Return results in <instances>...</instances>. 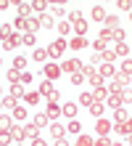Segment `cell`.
Here are the masks:
<instances>
[{
	"instance_id": "f6af8a7d",
	"label": "cell",
	"mask_w": 132,
	"mask_h": 146,
	"mask_svg": "<svg viewBox=\"0 0 132 146\" xmlns=\"http://www.w3.org/2000/svg\"><path fill=\"white\" fill-rule=\"evenodd\" d=\"M13 117H16V119H26V109H24V106H16V109H13Z\"/></svg>"
},
{
	"instance_id": "f5cc1de1",
	"label": "cell",
	"mask_w": 132,
	"mask_h": 146,
	"mask_svg": "<svg viewBox=\"0 0 132 146\" xmlns=\"http://www.w3.org/2000/svg\"><path fill=\"white\" fill-rule=\"evenodd\" d=\"M100 61V53H90V64H98Z\"/></svg>"
},
{
	"instance_id": "5b68a950",
	"label": "cell",
	"mask_w": 132,
	"mask_h": 146,
	"mask_svg": "<svg viewBox=\"0 0 132 146\" xmlns=\"http://www.w3.org/2000/svg\"><path fill=\"white\" fill-rule=\"evenodd\" d=\"M40 93H42L48 101H58V90L53 88V80H45V82H42V85H40Z\"/></svg>"
},
{
	"instance_id": "8992f818",
	"label": "cell",
	"mask_w": 132,
	"mask_h": 146,
	"mask_svg": "<svg viewBox=\"0 0 132 146\" xmlns=\"http://www.w3.org/2000/svg\"><path fill=\"white\" fill-rule=\"evenodd\" d=\"M82 66H85V64H79L77 58H66V61L61 64V72H66V74H77V72H82Z\"/></svg>"
},
{
	"instance_id": "8fae6325",
	"label": "cell",
	"mask_w": 132,
	"mask_h": 146,
	"mask_svg": "<svg viewBox=\"0 0 132 146\" xmlns=\"http://www.w3.org/2000/svg\"><path fill=\"white\" fill-rule=\"evenodd\" d=\"M106 16H108V13H106L103 5H93V11H90V19L93 21H106Z\"/></svg>"
},
{
	"instance_id": "74e56055",
	"label": "cell",
	"mask_w": 132,
	"mask_h": 146,
	"mask_svg": "<svg viewBox=\"0 0 132 146\" xmlns=\"http://www.w3.org/2000/svg\"><path fill=\"white\" fill-rule=\"evenodd\" d=\"M58 32H61V37H66L69 32H74V29L69 27V21H61V24H58Z\"/></svg>"
},
{
	"instance_id": "681fc988",
	"label": "cell",
	"mask_w": 132,
	"mask_h": 146,
	"mask_svg": "<svg viewBox=\"0 0 132 146\" xmlns=\"http://www.w3.org/2000/svg\"><path fill=\"white\" fill-rule=\"evenodd\" d=\"M121 98H124V104H132V88H124V90H121Z\"/></svg>"
},
{
	"instance_id": "603a6c76",
	"label": "cell",
	"mask_w": 132,
	"mask_h": 146,
	"mask_svg": "<svg viewBox=\"0 0 132 146\" xmlns=\"http://www.w3.org/2000/svg\"><path fill=\"white\" fill-rule=\"evenodd\" d=\"M61 114H64V117H77V104H72V101L64 104V106H61Z\"/></svg>"
},
{
	"instance_id": "277c9868",
	"label": "cell",
	"mask_w": 132,
	"mask_h": 146,
	"mask_svg": "<svg viewBox=\"0 0 132 146\" xmlns=\"http://www.w3.org/2000/svg\"><path fill=\"white\" fill-rule=\"evenodd\" d=\"M48 53H50L53 58H58V56H64V53H66V40H64V37H58V40H53L50 45H48Z\"/></svg>"
},
{
	"instance_id": "9c48e42d",
	"label": "cell",
	"mask_w": 132,
	"mask_h": 146,
	"mask_svg": "<svg viewBox=\"0 0 132 146\" xmlns=\"http://www.w3.org/2000/svg\"><path fill=\"white\" fill-rule=\"evenodd\" d=\"M106 106H108V109H119V106H124V98H121V93H108V98H106Z\"/></svg>"
},
{
	"instance_id": "f546056e",
	"label": "cell",
	"mask_w": 132,
	"mask_h": 146,
	"mask_svg": "<svg viewBox=\"0 0 132 146\" xmlns=\"http://www.w3.org/2000/svg\"><path fill=\"white\" fill-rule=\"evenodd\" d=\"M40 96H42L40 90H32V93H26L24 98H26V104H29V106H34V104H37V101H40Z\"/></svg>"
},
{
	"instance_id": "30bf717a",
	"label": "cell",
	"mask_w": 132,
	"mask_h": 146,
	"mask_svg": "<svg viewBox=\"0 0 132 146\" xmlns=\"http://www.w3.org/2000/svg\"><path fill=\"white\" fill-rule=\"evenodd\" d=\"M42 74H45V80H56V77L61 74V64H45Z\"/></svg>"
},
{
	"instance_id": "7bdbcfd3",
	"label": "cell",
	"mask_w": 132,
	"mask_h": 146,
	"mask_svg": "<svg viewBox=\"0 0 132 146\" xmlns=\"http://www.w3.org/2000/svg\"><path fill=\"white\" fill-rule=\"evenodd\" d=\"M85 80H87V77H85L82 72H77V74H72V85H82Z\"/></svg>"
},
{
	"instance_id": "484cf974",
	"label": "cell",
	"mask_w": 132,
	"mask_h": 146,
	"mask_svg": "<svg viewBox=\"0 0 132 146\" xmlns=\"http://www.w3.org/2000/svg\"><path fill=\"white\" fill-rule=\"evenodd\" d=\"M108 93H111V90L100 85V88H95V90H93V96H95V101H106V98H108Z\"/></svg>"
},
{
	"instance_id": "d6986e66",
	"label": "cell",
	"mask_w": 132,
	"mask_h": 146,
	"mask_svg": "<svg viewBox=\"0 0 132 146\" xmlns=\"http://www.w3.org/2000/svg\"><path fill=\"white\" fill-rule=\"evenodd\" d=\"M11 96H16V98H24V96H26L24 82H11Z\"/></svg>"
},
{
	"instance_id": "f35d334b",
	"label": "cell",
	"mask_w": 132,
	"mask_h": 146,
	"mask_svg": "<svg viewBox=\"0 0 132 146\" xmlns=\"http://www.w3.org/2000/svg\"><path fill=\"white\" fill-rule=\"evenodd\" d=\"M66 130L69 133H79V130H82V125H79L77 119H69V127H66Z\"/></svg>"
},
{
	"instance_id": "4316f807",
	"label": "cell",
	"mask_w": 132,
	"mask_h": 146,
	"mask_svg": "<svg viewBox=\"0 0 132 146\" xmlns=\"http://www.w3.org/2000/svg\"><path fill=\"white\" fill-rule=\"evenodd\" d=\"M5 77H8V80H11V82H21V77H24V72H19V69H13V66H11V69L5 72Z\"/></svg>"
},
{
	"instance_id": "d4e9b609",
	"label": "cell",
	"mask_w": 132,
	"mask_h": 146,
	"mask_svg": "<svg viewBox=\"0 0 132 146\" xmlns=\"http://www.w3.org/2000/svg\"><path fill=\"white\" fill-rule=\"evenodd\" d=\"M45 114H48L50 119H56V117L61 114V106L56 104V101H48V111H45Z\"/></svg>"
},
{
	"instance_id": "ffe728a7",
	"label": "cell",
	"mask_w": 132,
	"mask_h": 146,
	"mask_svg": "<svg viewBox=\"0 0 132 146\" xmlns=\"http://www.w3.org/2000/svg\"><path fill=\"white\" fill-rule=\"evenodd\" d=\"M16 8H19V16H29L34 11V5L29 3V0H26V3H24V0H21V3H16Z\"/></svg>"
},
{
	"instance_id": "e0dca14e",
	"label": "cell",
	"mask_w": 132,
	"mask_h": 146,
	"mask_svg": "<svg viewBox=\"0 0 132 146\" xmlns=\"http://www.w3.org/2000/svg\"><path fill=\"white\" fill-rule=\"evenodd\" d=\"M100 74L106 77V80H114V77H116V69H114V64H108V61H106V64L100 66Z\"/></svg>"
},
{
	"instance_id": "2e32d148",
	"label": "cell",
	"mask_w": 132,
	"mask_h": 146,
	"mask_svg": "<svg viewBox=\"0 0 132 146\" xmlns=\"http://www.w3.org/2000/svg\"><path fill=\"white\" fill-rule=\"evenodd\" d=\"M114 53L121 56V58H129V45L127 42H116V45H114Z\"/></svg>"
},
{
	"instance_id": "cb8c5ba5",
	"label": "cell",
	"mask_w": 132,
	"mask_h": 146,
	"mask_svg": "<svg viewBox=\"0 0 132 146\" xmlns=\"http://www.w3.org/2000/svg\"><path fill=\"white\" fill-rule=\"evenodd\" d=\"M87 109H90V114H93V117H100L106 106H103V101H93V104L87 106Z\"/></svg>"
},
{
	"instance_id": "4dcf8cb0",
	"label": "cell",
	"mask_w": 132,
	"mask_h": 146,
	"mask_svg": "<svg viewBox=\"0 0 132 146\" xmlns=\"http://www.w3.org/2000/svg\"><path fill=\"white\" fill-rule=\"evenodd\" d=\"M8 133H11L13 141H26V138H24V127H11Z\"/></svg>"
},
{
	"instance_id": "11a10c76",
	"label": "cell",
	"mask_w": 132,
	"mask_h": 146,
	"mask_svg": "<svg viewBox=\"0 0 132 146\" xmlns=\"http://www.w3.org/2000/svg\"><path fill=\"white\" fill-rule=\"evenodd\" d=\"M124 138H127V143H132V133H127V135H124Z\"/></svg>"
},
{
	"instance_id": "7a4b0ae2",
	"label": "cell",
	"mask_w": 132,
	"mask_h": 146,
	"mask_svg": "<svg viewBox=\"0 0 132 146\" xmlns=\"http://www.w3.org/2000/svg\"><path fill=\"white\" fill-rule=\"evenodd\" d=\"M82 74L87 77V80H90V85H93V88H100V85H103V80H106V77H103L98 69H93V64L82 66Z\"/></svg>"
},
{
	"instance_id": "60d3db41",
	"label": "cell",
	"mask_w": 132,
	"mask_h": 146,
	"mask_svg": "<svg viewBox=\"0 0 132 146\" xmlns=\"http://www.w3.org/2000/svg\"><path fill=\"white\" fill-rule=\"evenodd\" d=\"M21 37H24V45H29V48L34 45V42H37V37H34L32 32H26V35H21Z\"/></svg>"
},
{
	"instance_id": "db71d44e",
	"label": "cell",
	"mask_w": 132,
	"mask_h": 146,
	"mask_svg": "<svg viewBox=\"0 0 132 146\" xmlns=\"http://www.w3.org/2000/svg\"><path fill=\"white\" fill-rule=\"evenodd\" d=\"M127 130H129V133H132V117H129V119H127Z\"/></svg>"
},
{
	"instance_id": "1f68e13d",
	"label": "cell",
	"mask_w": 132,
	"mask_h": 146,
	"mask_svg": "<svg viewBox=\"0 0 132 146\" xmlns=\"http://www.w3.org/2000/svg\"><path fill=\"white\" fill-rule=\"evenodd\" d=\"M13 69H19V72L26 69V58H24V56H16V58H13Z\"/></svg>"
},
{
	"instance_id": "44dd1931",
	"label": "cell",
	"mask_w": 132,
	"mask_h": 146,
	"mask_svg": "<svg viewBox=\"0 0 132 146\" xmlns=\"http://www.w3.org/2000/svg\"><path fill=\"white\" fill-rule=\"evenodd\" d=\"M48 48H34V53H32V58H34V61H42V64H45L48 61Z\"/></svg>"
},
{
	"instance_id": "ac0fdd59",
	"label": "cell",
	"mask_w": 132,
	"mask_h": 146,
	"mask_svg": "<svg viewBox=\"0 0 132 146\" xmlns=\"http://www.w3.org/2000/svg\"><path fill=\"white\" fill-rule=\"evenodd\" d=\"M37 21H40V29H50V27H53V16H50V13H40Z\"/></svg>"
},
{
	"instance_id": "f907efd6",
	"label": "cell",
	"mask_w": 132,
	"mask_h": 146,
	"mask_svg": "<svg viewBox=\"0 0 132 146\" xmlns=\"http://www.w3.org/2000/svg\"><path fill=\"white\" fill-rule=\"evenodd\" d=\"M0 35H3V37L11 35V24H3V27H0Z\"/></svg>"
},
{
	"instance_id": "9f6ffc18",
	"label": "cell",
	"mask_w": 132,
	"mask_h": 146,
	"mask_svg": "<svg viewBox=\"0 0 132 146\" xmlns=\"http://www.w3.org/2000/svg\"><path fill=\"white\" fill-rule=\"evenodd\" d=\"M129 19H132V11H129Z\"/></svg>"
},
{
	"instance_id": "8d00e7d4",
	"label": "cell",
	"mask_w": 132,
	"mask_h": 146,
	"mask_svg": "<svg viewBox=\"0 0 132 146\" xmlns=\"http://www.w3.org/2000/svg\"><path fill=\"white\" fill-rule=\"evenodd\" d=\"M34 11H40V13H48V3H45V0H34Z\"/></svg>"
},
{
	"instance_id": "d6a6232c",
	"label": "cell",
	"mask_w": 132,
	"mask_h": 146,
	"mask_svg": "<svg viewBox=\"0 0 132 146\" xmlns=\"http://www.w3.org/2000/svg\"><path fill=\"white\" fill-rule=\"evenodd\" d=\"M74 32H77L79 37H85V32H87V21H85V19H82V21H77V24H74Z\"/></svg>"
},
{
	"instance_id": "7dc6e473",
	"label": "cell",
	"mask_w": 132,
	"mask_h": 146,
	"mask_svg": "<svg viewBox=\"0 0 132 146\" xmlns=\"http://www.w3.org/2000/svg\"><path fill=\"white\" fill-rule=\"evenodd\" d=\"M0 127H3V130H11V127H13L11 117H5V111H3V122H0Z\"/></svg>"
},
{
	"instance_id": "7c38bea8",
	"label": "cell",
	"mask_w": 132,
	"mask_h": 146,
	"mask_svg": "<svg viewBox=\"0 0 132 146\" xmlns=\"http://www.w3.org/2000/svg\"><path fill=\"white\" fill-rule=\"evenodd\" d=\"M69 48H72V50H82V48H87V37L74 35L72 40H69Z\"/></svg>"
},
{
	"instance_id": "52a82bcc",
	"label": "cell",
	"mask_w": 132,
	"mask_h": 146,
	"mask_svg": "<svg viewBox=\"0 0 132 146\" xmlns=\"http://www.w3.org/2000/svg\"><path fill=\"white\" fill-rule=\"evenodd\" d=\"M16 45H24V37H19L16 32H11L8 37H3V50H13Z\"/></svg>"
},
{
	"instance_id": "b9f144b4",
	"label": "cell",
	"mask_w": 132,
	"mask_h": 146,
	"mask_svg": "<svg viewBox=\"0 0 132 146\" xmlns=\"http://www.w3.org/2000/svg\"><path fill=\"white\" fill-rule=\"evenodd\" d=\"M100 58H103V61H114V58H116V53H114V48H108V50H106V53H100Z\"/></svg>"
},
{
	"instance_id": "ee69618b",
	"label": "cell",
	"mask_w": 132,
	"mask_h": 146,
	"mask_svg": "<svg viewBox=\"0 0 132 146\" xmlns=\"http://www.w3.org/2000/svg\"><path fill=\"white\" fill-rule=\"evenodd\" d=\"M121 72H124V74H132V58H124V61H121Z\"/></svg>"
},
{
	"instance_id": "9a60e30c",
	"label": "cell",
	"mask_w": 132,
	"mask_h": 146,
	"mask_svg": "<svg viewBox=\"0 0 132 146\" xmlns=\"http://www.w3.org/2000/svg\"><path fill=\"white\" fill-rule=\"evenodd\" d=\"M129 119V111L124 106H119V109H114V122H127Z\"/></svg>"
},
{
	"instance_id": "d590c367",
	"label": "cell",
	"mask_w": 132,
	"mask_h": 146,
	"mask_svg": "<svg viewBox=\"0 0 132 146\" xmlns=\"http://www.w3.org/2000/svg\"><path fill=\"white\" fill-rule=\"evenodd\" d=\"M48 119H50L48 114H34L32 122H34V125H40V127H45V125H48Z\"/></svg>"
},
{
	"instance_id": "4fadbf2b",
	"label": "cell",
	"mask_w": 132,
	"mask_h": 146,
	"mask_svg": "<svg viewBox=\"0 0 132 146\" xmlns=\"http://www.w3.org/2000/svg\"><path fill=\"white\" fill-rule=\"evenodd\" d=\"M37 130H40V125H34V122H26V125H24V138H26V141L37 138Z\"/></svg>"
},
{
	"instance_id": "6da1fadb",
	"label": "cell",
	"mask_w": 132,
	"mask_h": 146,
	"mask_svg": "<svg viewBox=\"0 0 132 146\" xmlns=\"http://www.w3.org/2000/svg\"><path fill=\"white\" fill-rule=\"evenodd\" d=\"M13 27L19 29V32H24V35H26V32H32V35H34V32L40 29V21L37 19H29V16H19Z\"/></svg>"
},
{
	"instance_id": "ba28073f",
	"label": "cell",
	"mask_w": 132,
	"mask_h": 146,
	"mask_svg": "<svg viewBox=\"0 0 132 146\" xmlns=\"http://www.w3.org/2000/svg\"><path fill=\"white\" fill-rule=\"evenodd\" d=\"M111 130H114V122H111V119L100 117L98 122H95V133H98V135H108Z\"/></svg>"
},
{
	"instance_id": "83f0119b",
	"label": "cell",
	"mask_w": 132,
	"mask_h": 146,
	"mask_svg": "<svg viewBox=\"0 0 132 146\" xmlns=\"http://www.w3.org/2000/svg\"><path fill=\"white\" fill-rule=\"evenodd\" d=\"M93 48L98 50V53H106V50H108V40H103V37H98V40L93 42Z\"/></svg>"
},
{
	"instance_id": "bcb514c9",
	"label": "cell",
	"mask_w": 132,
	"mask_h": 146,
	"mask_svg": "<svg viewBox=\"0 0 132 146\" xmlns=\"http://www.w3.org/2000/svg\"><path fill=\"white\" fill-rule=\"evenodd\" d=\"M50 11H53V16H66V13H69V11H66L64 5H53Z\"/></svg>"
},
{
	"instance_id": "5bb4252c",
	"label": "cell",
	"mask_w": 132,
	"mask_h": 146,
	"mask_svg": "<svg viewBox=\"0 0 132 146\" xmlns=\"http://www.w3.org/2000/svg\"><path fill=\"white\" fill-rule=\"evenodd\" d=\"M0 104H3V111H13V109H16V96H11V93H8V96H3V101H0Z\"/></svg>"
},
{
	"instance_id": "f1b7e54d",
	"label": "cell",
	"mask_w": 132,
	"mask_h": 146,
	"mask_svg": "<svg viewBox=\"0 0 132 146\" xmlns=\"http://www.w3.org/2000/svg\"><path fill=\"white\" fill-rule=\"evenodd\" d=\"M103 24H106V29H119V19H116L114 13H111V16H106V21H103Z\"/></svg>"
},
{
	"instance_id": "ab89813d",
	"label": "cell",
	"mask_w": 132,
	"mask_h": 146,
	"mask_svg": "<svg viewBox=\"0 0 132 146\" xmlns=\"http://www.w3.org/2000/svg\"><path fill=\"white\" fill-rule=\"evenodd\" d=\"M82 19H85L82 11H69V21H74V24H77V21H82Z\"/></svg>"
},
{
	"instance_id": "3957f363",
	"label": "cell",
	"mask_w": 132,
	"mask_h": 146,
	"mask_svg": "<svg viewBox=\"0 0 132 146\" xmlns=\"http://www.w3.org/2000/svg\"><path fill=\"white\" fill-rule=\"evenodd\" d=\"M124 88H129V74H124V72H119L116 77H114V80H111V93H121V90H124Z\"/></svg>"
},
{
	"instance_id": "c3c4849f",
	"label": "cell",
	"mask_w": 132,
	"mask_h": 146,
	"mask_svg": "<svg viewBox=\"0 0 132 146\" xmlns=\"http://www.w3.org/2000/svg\"><path fill=\"white\" fill-rule=\"evenodd\" d=\"M77 143H79V146H90V143H95V141L90 138V135H79V138H77Z\"/></svg>"
},
{
	"instance_id": "e575fe53",
	"label": "cell",
	"mask_w": 132,
	"mask_h": 146,
	"mask_svg": "<svg viewBox=\"0 0 132 146\" xmlns=\"http://www.w3.org/2000/svg\"><path fill=\"white\" fill-rule=\"evenodd\" d=\"M93 101H95V96H93V93H82V96H79V104H82V106H90Z\"/></svg>"
},
{
	"instance_id": "816d5d0a",
	"label": "cell",
	"mask_w": 132,
	"mask_h": 146,
	"mask_svg": "<svg viewBox=\"0 0 132 146\" xmlns=\"http://www.w3.org/2000/svg\"><path fill=\"white\" fill-rule=\"evenodd\" d=\"M119 8H121V11H129L132 3H129V0H119Z\"/></svg>"
},
{
	"instance_id": "7402d4cb",
	"label": "cell",
	"mask_w": 132,
	"mask_h": 146,
	"mask_svg": "<svg viewBox=\"0 0 132 146\" xmlns=\"http://www.w3.org/2000/svg\"><path fill=\"white\" fill-rule=\"evenodd\" d=\"M50 135H53V138H64V135H66V127L58 125V122H53L50 125Z\"/></svg>"
},
{
	"instance_id": "836d02e7",
	"label": "cell",
	"mask_w": 132,
	"mask_h": 146,
	"mask_svg": "<svg viewBox=\"0 0 132 146\" xmlns=\"http://www.w3.org/2000/svg\"><path fill=\"white\" fill-rule=\"evenodd\" d=\"M114 133L116 135H127L129 130H127V122H114Z\"/></svg>"
}]
</instances>
